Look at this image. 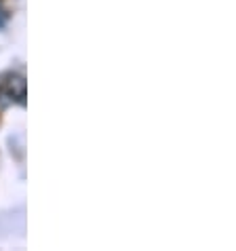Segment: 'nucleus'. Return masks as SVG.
<instances>
[{
    "label": "nucleus",
    "mask_w": 236,
    "mask_h": 251,
    "mask_svg": "<svg viewBox=\"0 0 236 251\" xmlns=\"http://www.w3.org/2000/svg\"><path fill=\"white\" fill-rule=\"evenodd\" d=\"M4 89H9L11 95L15 97V101H22L24 103V97H25V78L22 74H13L9 80H6Z\"/></svg>",
    "instance_id": "obj_1"
},
{
    "label": "nucleus",
    "mask_w": 236,
    "mask_h": 251,
    "mask_svg": "<svg viewBox=\"0 0 236 251\" xmlns=\"http://www.w3.org/2000/svg\"><path fill=\"white\" fill-rule=\"evenodd\" d=\"M13 103H15V97L11 95V91L9 89H0V110H6L9 106H13Z\"/></svg>",
    "instance_id": "obj_2"
},
{
    "label": "nucleus",
    "mask_w": 236,
    "mask_h": 251,
    "mask_svg": "<svg viewBox=\"0 0 236 251\" xmlns=\"http://www.w3.org/2000/svg\"><path fill=\"white\" fill-rule=\"evenodd\" d=\"M6 19H9V15H6V11H2V9H0V27H4Z\"/></svg>",
    "instance_id": "obj_3"
}]
</instances>
